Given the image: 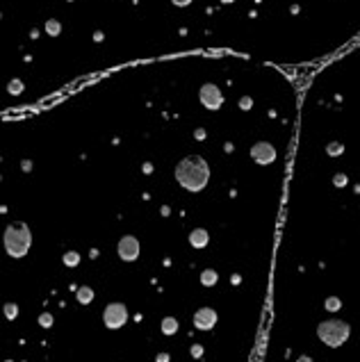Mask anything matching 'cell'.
Masks as SVG:
<instances>
[{
	"instance_id": "obj_27",
	"label": "cell",
	"mask_w": 360,
	"mask_h": 362,
	"mask_svg": "<svg viewBox=\"0 0 360 362\" xmlns=\"http://www.w3.org/2000/svg\"><path fill=\"white\" fill-rule=\"evenodd\" d=\"M221 2H224V5H230V2H235V0H221Z\"/></svg>"
},
{
	"instance_id": "obj_6",
	"label": "cell",
	"mask_w": 360,
	"mask_h": 362,
	"mask_svg": "<svg viewBox=\"0 0 360 362\" xmlns=\"http://www.w3.org/2000/svg\"><path fill=\"white\" fill-rule=\"evenodd\" d=\"M119 257L123 260V262H135L137 257H139V241H137V237H132V235L121 237V241H119Z\"/></svg>"
},
{
	"instance_id": "obj_11",
	"label": "cell",
	"mask_w": 360,
	"mask_h": 362,
	"mask_svg": "<svg viewBox=\"0 0 360 362\" xmlns=\"http://www.w3.org/2000/svg\"><path fill=\"white\" fill-rule=\"evenodd\" d=\"M162 332H164V335H176V332H178V321L173 317L162 319Z\"/></svg>"
},
{
	"instance_id": "obj_23",
	"label": "cell",
	"mask_w": 360,
	"mask_h": 362,
	"mask_svg": "<svg viewBox=\"0 0 360 362\" xmlns=\"http://www.w3.org/2000/svg\"><path fill=\"white\" fill-rule=\"evenodd\" d=\"M173 5H176V7H187L189 2H192V0H171Z\"/></svg>"
},
{
	"instance_id": "obj_21",
	"label": "cell",
	"mask_w": 360,
	"mask_h": 362,
	"mask_svg": "<svg viewBox=\"0 0 360 362\" xmlns=\"http://www.w3.org/2000/svg\"><path fill=\"white\" fill-rule=\"evenodd\" d=\"M251 105H253V100L248 98V96H244V98L240 100V107H242V110H251Z\"/></svg>"
},
{
	"instance_id": "obj_17",
	"label": "cell",
	"mask_w": 360,
	"mask_h": 362,
	"mask_svg": "<svg viewBox=\"0 0 360 362\" xmlns=\"http://www.w3.org/2000/svg\"><path fill=\"white\" fill-rule=\"evenodd\" d=\"M7 91L12 94V96H18V94L23 91V82L18 80V78H16V80H12V82L7 84Z\"/></svg>"
},
{
	"instance_id": "obj_10",
	"label": "cell",
	"mask_w": 360,
	"mask_h": 362,
	"mask_svg": "<svg viewBox=\"0 0 360 362\" xmlns=\"http://www.w3.org/2000/svg\"><path fill=\"white\" fill-rule=\"evenodd\" d=\"M75 296H78V303H82V305H87V303L94 301V289L91 287H78V292H75Z\"/></svg>"
},
{
	"instance_id": "obj_19",
	"label": "cell",
	"mask_w": 360,
	"mask_h": 362,
	"mask_svg": "<svg viewBox=\"0 0 360 362\" xmlns=\"http://www.w3.org/2000/svg\"><path fill=\"white\" fill-rule=\"evenodd\" d=\"M39 324L44 326V328H50V326H53V315H48V312H44V315L39 317Z\"/></svg>"
},
{
	"instance_id": "obj_24",
	"label": "cell",
	"mask_w": 360,
	"mask_h": 362,
	"mask_svg": "<svg viewBox=\"0 0 360 362\" xmlns=\"http://www.w3.org/2000/svg\"><path fill=\"white\" fill-rule=\"evenodd\" d=\"M194 137H196V139H205V130H201V128H198V130H196V132H194Z\"/></svg>"
},
{
	"instance_id": "obj_4",
	"label": "cell",
	"mask_w": 360,
	"mask_h": 362,
	"mask_svg": "<svg viewBox=\"0 0 360 362\" xmlns=\"http://www.w3.org/2000/svg\"><path fill=\"white\" fill-rule=\"evenodd\" d=\"M103 321H105L107 328L116 331V328H121L128 321V308L123 303H110L105 308V312H103Z\"/></svg>"
},
{
	"instance_id": "obj_13",
	"label": "cell",
	"mask_w": 360,
	"mask_h": 362,
	"mask_svg": "<svg viewBox=\"0 0 360 362\" xmlns=\"http://www.w3.org/2000/svg\"><path fill=\"white\" fill-rule=\"evenodd\" d=\"M46 32L50 34V37H57L62 32V23L55 21V18H50V21H46Z\"/></svg>"
},
{
	"instance_id": "obj_25",
	"label": "cell",
	"mask_w": 360,
	"mask_h": 362,
	"mask_svg": "<svg viewBox=\"0 0 360 362\" xmlns=\"http://www.w3.org/2000/svg\"><path fill=\"white\" fill-rule=\"evenodd\" d=\"M296 362H312V358L310 355H301V358H296Z\"/></svg>"
},
{
	"instance_id": "obj_14",
	"label": "cell",
	"mask_w": 360,
	"mask_h": 362,
	"mask_svg": "<svg viewBox=\"0 0 360 362\" xmlns=\"http://www.w3.org/2000/svg\"><path fill=\"white\" fill-rule=\"evenodd\" d=\"M78 262H80V253H75V251L64 253V264L66 267H78Z\"/></svg>"
},
{
	"instance_id": "obj_9",
	"label": "cell",
	"mask_w": 360,
	"mask_h": 362,
	"mask_svg": "<svg viewBox=\"0 0 360 362\" xmlns=\"http://www.w3.org/2000/svg\"><path fill=\"white\" fill-rule=\"evenodd\" d=\"M208 241H210V235H208V230H203V228H196V230H192V235H189V244H192L194 249H205Z\"/></svg>"
},
{
	"instance_id": "obj_5",
	"label": "cell",
	"mask_w": 360,
	"mask_h": 362,
	"mask_svg": "<svg viewBox=\"0 0 360 362\" xmlns=\"http://www.w3.org/2000/svg\"><path fill=\"white\" fill-rule=\"evenodd\" d=\"M198 98H201L203 107H205V110H212V112L224 105V96H221V89H219L217 84H212V82L203 84L201 91H198Z\"/></svg>"
},
{
	"instance_id": "obj_12",
	"label": "cell",
	"mask_w": 360,
	"mask_h": 362,
	"mask_svg": "<svg viewBox=\"0 0 360 362\" xmlns=\"http://www.w3.org/2000/svg\"><path fill=\"white\" fill-rule=\"evenodd\" d=\"M217 271H214V269H205V271L201 273V283L205 287H212V285H217Z\"/></svg>"
},
{
	"instance_id": "obj_8",
	"label": "cell",
	"mask_w": 360,
	"mask_h": 362,
	"mask_svg": "<svg viewBox=\"0 0 360 362\" xmlns=\"http://www.w3.org/2000/svg\"><path fill=\"white\" fill-rule=\"evenodd\" d=\"M214 324H217V312L212 308H201L194 315V326L198 331H210L214 328Z\"/></svg>"
},
{
	"instance_id": "obj_18",
	"label": "cell",
	"mask_w": 360,
	"mask_h": 362,
	"mask_svg": "<svg viewBox=\"0 0 360 362\" xmlns=\"http://www.w3.org/2000/svg\"><path fill=\"white\" fill-rule=\"evenodd\" d=\"M16 315H18V305L16 303H5V317L16 319Z\"/></svg>"
},
{
	"instance_id": "obj_7",
	"label": "cell",
	"mask_w": 360,
	"mask_h": 362,
	"mask_svg": "<svg viewBox=\"0 0 360 362\" xmlns=\"http://www.w3.org/2000/svg\"><path fill=\"white\" fill-rule=\"evenodd\" d=\"M251 157H253L258 164H271V162L276 159V148H274L269 142H258L251 146Z\"/></svg>"
},
{
	"instance_id": "obj_3",
	"label": "cell",
	"mask_w": 360,
	"mask_h": 362,
	"mask_svg": "<svg viewBox=\"0 0 360 362\" xmlns=\"http://www.w3.org/2000/svg\"><path fill=\"white\" fill-rule=\"evenodd\" d=\"M317 335H319V340H322L326 346L338 348L349 340L351 328H349V324L342 321V319H328V321H322V324H319Z\"/></svg>"
},
{
	"instance_id": "obj_26",
	"label": "cell",
	"mask_w": 360,
	"mask_h": 362,
	"mask_svg": "<svg viewBox=\"0 0 360 362\" xmlns=\"http://www.w3.org/2000/svg\"><path fill=\"white\" fill-rule=\"evenodd\" d=\"M158 362H169V355H164V353H160V355H158Z\"/></svg>"
},
{
	"instance_id": "obj_20",
	"label": "cell",
	"mask_w": 360,
	"mask_h": 362,
	"mask_svg": "<svg viewBox=\"0 0 360 362\" xmlns=\"http://www.w3.org/2000/svg\"><path fill=\"white\" fill-rule=\"evenodd\" d=\"M333 185H335V187H344V185H346V175L344 173H338L335 178H333Z\"/></svg>"
},
{
	"instance_id": "obj_15",
	"label": "cell",
	"mask_w": 360,
	"mask_h": 362,
	"mask_svg": "<svg viewBox=\"0 0 360 362\" xmlns=\"http://www.w3.org/2000/svg\"><path fill=\"white\" fill-rule=\"evenodd\" d=\"M340 308H342V301H340L338 296H328V299H326V310H328V312H338Z\"/></svg>"
},
{
	"instance_id": "obj_16",
	"label": "cell",
	"mask_w": 360,
	"mask_h": 362,
	"mask_svg": "<svg viewBox=\"0 0 360 362\" xmlns=\"http://www.w3.org/2000/svg\"><path fill=\"white\" fill-rule=\"evenodd\" d=\"M342 151H344V146H342L340 142H330L328 146H326V153L333 155V157H335V155H342Z\"/></svg>"
},
{
	"instance_id": "obj_1",
	"label": "cell",
	"mask_w": 360,
	"mask_h": 362,
	"mask_svg": "<svg viewBox=\"0 0 360 362\" xmlns=\"http://www.w3.org/2000/svg\"><path fill=\"white\" fill-rule=\"evenodd\" d=\"M176 180H178L180 187H185L187 191H203L208 180H210V166L198 155L182 157L176 164Z\"/></svg>"
},
{
	"instance_id": "obj_2",
	"label": "cell",
	"mask_w": 360,
	"mask_h": 362,
	"mask_svg": "<svg viewBox=\"0 0 360 362\" xmlns=\"http://www.w3.org/2000/svg\"><path fill=\"white\" fill-rule=\"evenodd\" d=\"M2 244H5V251L12 257H23L30 251V244H32L30 228L25 226V223H21V221L9 223L5 235H2Z\"/></svg>"
},
{
	"instance_id": "obj_22",
	"label": "cell",
	"mask_w": 360,
	"mask_h": 362,
	"mask_svg": "<svg viewBox=\"0 0 360 362\" xmlns=\"http://www.w3.org/2000/svg\"><path fill=\"white\" fill-rule=\"evenodd\" d=\"M192 355H194V358H201V355H203V346H201V344H194V346H192Z\"/></svg>"
}]
</instances>
